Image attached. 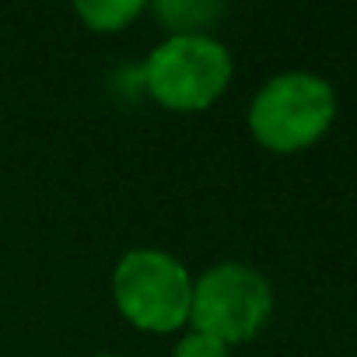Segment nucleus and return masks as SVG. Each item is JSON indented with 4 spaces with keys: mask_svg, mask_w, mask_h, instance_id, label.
<instances>
[{
    "mask_svg": "<svg viewBox=\"0 0 357 357\" xmlns=\"http://www.w3.org/2000/svg\"><path fill=\"white\" fill-rule=\"evenodd\" d=\"M112 301L144 333H178L190 326L193 277L165 249H130L112 270Z\"/></svg>",
    "mask_w": 357,
    "mask_h": 357,
    "instance_id": "3",
    "label": "nucleus"
},
{
    "mask_svg": "<svg viewBox=\"0 0 357 357\" xmlns=\"http://www.w3.org/2000/svg\"><path fill=\"white\" fill-rule=\"evenodd\" d=\"M273 312L270 280L249 263H218L193 280L190 329L228 347L259 336Z\"/></svg>",
    "mask_w": 357,
    "mask_h": 357,
    "instance_id": "4",
    "label": "nucleus"
},
{
    "mask_svg": "<svg viewBox=\"0 0 357 357\" xmlns=\"http://www.w3.org/2000/svg\"><path fill=\"white\" fill-rule=\"evenodd\" d=\"M333 119L336 91L312 70H284L270 77L249 105L252 137L277 154H298L319 144L329 133Z\"/></svg>",
    "mask_w": 357,
    "mask_h": 357,
    "instance_id": "2",
    "label": "nucleus"
},
{
    "mask_svg": "<svg viewBox=\"0 0 357 357\" xmlns=\"http://www.w3.org/2000/svg\"><path fill=\"white\" fill-rule=\"evenodd\" d=\"M154 11L172 32H204V25L221 15L218 4H186V0H165L154 4Z\"/></svg>",
    "mask_w": 357,
    "mask_h": 357,
    "instance_id": "6",
    "label": "nucleus"
},
{
    "mask_svg": "<svg viewBox=\"0 0 357 357\" xmlns=\"http://www.w3.org/2000/svg\"><path fill=\"white\" fill-rule=\"evenodd\" d=\"M172 357H231V347L207 336V333H197V329H186L178 336Z\"/></svg>",
    "mask_w": 357,
    "mask_h": 357,
    "instance_id": "7",
    "label": "nucleus"
},
{
    "mask_svg": "<svg viewBox=\"0 0 357 357\" xmlns=\"http://www.w3.org/2000/svg\"><path fill=\"white\" fill-rule=\"evenodd\" d=\"M140 0H81V4H74V15L91 32H119L133 18H140Z\"/></svg>",
    "mask_w": 357,
    "mask_h": 357,
    "instance_id": "5",
    "label": "nucleus"
},
{
    "mask_svg": "<svg viewBox=\"0 0 357 357\" xmlns=\"http://www.w3.org/2000/svg\"><path fill=\"white\" fill-rule=\"evenodd\" d=\"M231 74V50L221 39L207 32H172L151 50L140 77L158 105L172 112H204L228 91Z\"/></svg>",
    "mask_w": 357,
    "mask_h": 357,
    "instance_id": "1",
    "label": "nucleus"
},
{
    "mask_svg": "<svg viewBox=\"0 0 357 357\" xmlns=\"http://www.w3.org/2000/svg\"><path fill=\"white\" fill-rule=\"evenodd\" d=\"M91 357H119V354H91Z\"/></svg>",
    "mask_w": 357,
    "mask_h": 357,
    "instance_id": "8",
    "label": "nucleus"
}]
</instances>
